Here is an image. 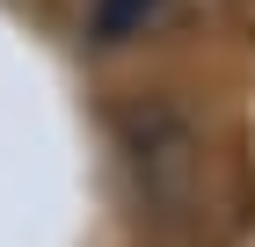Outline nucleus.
I'll list each match as a JSON object with an SVG mask.
<instances>
[{
  "mask_svg": "<svg viewBox=\"0 0 255 247\" xmlns=\"http://www.w3.org/2000/svg\"><path fill=\"white\" fill-rule=\"evenodd\" d=\"M160 7H168V0H95V7H88V15H95L88 29H95L102 44H124V37H138Z\"/></svg>",
  "mask_w": 255,
  "mask_h": 247,
  "instance_id": "f03ea898",
  "label": "nucleus"
},
{
  "mask_svg": "<svg viewBox=\"0 0 255 247\" xmlns=\"http://www.w3.org/2000/svg\"><path fill=\"white\" fill-rule=\"evenodd\" d=\"M124 153H131V174L146 204L160 211H190L197 182H204V146H197L190 116L175 102H131L124 109Z\"/></svg>",
  "mask_w": 255,
  "mask_h": 247,
  "instance_id": "f257e3e1",
  "label": "nucleus"
}]
</instances>
